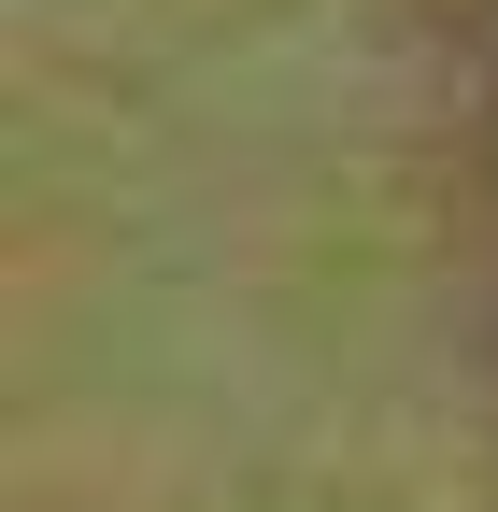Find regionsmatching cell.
<instances>
[{"mask_svg":"<svg viewBox=\"0 0 498 512\" xmlns=\"http://www.w3.org/2000/svg\"><path fill=\"white\" fill-rule=\"evenodd\" d=\"M427 15L470 43V72H456V128H470V143H498V0H427ZM470 228L498 242V185H484V214H470Z\"/></svg>","mask_w":498,"mask_h":512,"instance_id":"6da1fadb","label":"cell"}]
</instances>
